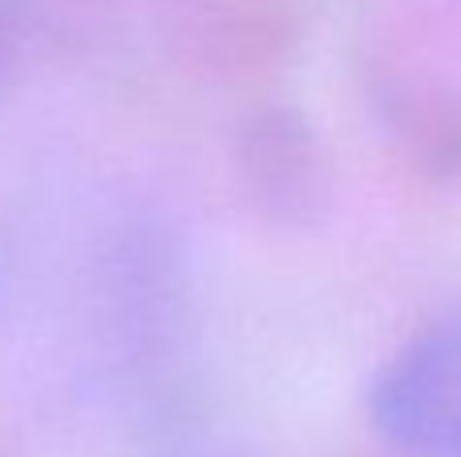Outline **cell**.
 Segmentation results:
<instances>
[{
    "mask_svg": "<svg viewBox=\"0 0 461 457\" xmlns=\"http://www.w3.org/2000/svg\"><path fill=\"white\" fill-rule=\"evenodd\" d=\"M373 421L413 453H461V312L409 340L373 385Z\"/></svg>",
    "mask_w": 461,
    "mask_h": 457,
    "instance_id": "1",
    "label": "cell"
}]
</instances>
